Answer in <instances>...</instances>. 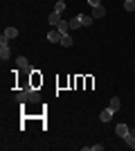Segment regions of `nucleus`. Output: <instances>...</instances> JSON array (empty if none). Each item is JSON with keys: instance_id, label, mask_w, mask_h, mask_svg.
Instances as JSON below:
<instances>
[{"instance_id": "obj_1", "label": "nucleus", "mask_w": 135, "mask_h": 151, "mask_svg": "<svg viewBox=\"0 0 135 151\" xmlns=\"http://www.w3.org/2000/svg\"><path fill=\"white\" fill-rule=\"evenodd\" d=\"M16 68L23 70V72H34V70L29 68V61H27L25 57H18V59H16Z\"/></svg>"}, {"instance_id": "obj_2", "label": "nucleus", "mask_w": 135, "mask_h": 151, "mask_svg": "<svg viewBox=\"0 0 135 151\" xmlns=\"http://www.w3.org/2000/svg\"><path fill=\"white\" fill-rule=\"evenodd\" d=\"M61 36H63V34H61V32H59L56 27L47 32V41H50V43H61Z\"/></svg>"}, {"instance_id": "obj_3", "label": "nucleus", "mask_w": 135, "mask_h": 151, "mask_svg": "<svg viewBox=\"0 0 135 151\" xmlns=\"http://www.w3.org/2000/svg\"><path fill=\"white\" fill-rule=\"evenodd\" d=\"M115 133L124 140V138H126V135L131 133V129H129V124H117V126H115Z\"/></svg>"}, {"instance_id": "obj_4", "label": "nucleus", "mask_w": 135, "mask_h": 151, "mask_svg": "<svg viewBox=\"0 0 135 151\" xmlns=\"http://www.w3.org/2000/svg\"><path fill=\"white\" fill-rule=\"evenodd\" d=\"M104 16H106V7L104 5L92 7V18H104Z\"/></svg>"}, {"instance_id": "obj_5", "label": "nucleus", "mask_w": 135, "mask_h": 151, "mask_svg": "<svg viewBox=\"0 0 135 151\" xmlns=\"http://www.w3.org/2000/svg\"><path fill=\"white\" fill-rule=\"evenodd\" d=\"M14 99L18 101V104H25V101H29V90H23V93H16V97Z\"/></svg>"}, {"instance_id": "obj_6", "label": "nucleus", "mask_w": 135, "mask_h": 151, "mask_svg": "<svg viewBox=\"0 0 135 151\" xmlns=\"http://www.w3.org/2000/svg\"><path fill=\"white\" fill-rule=\"evenodd\" d=\"M47 20H50V25H52V27H56L59 23H61V14H59V12H52L50 16H47Z\"/></svg>"}, {"instance_id": "obj_7", "label": "nucleus", "mask_w": 135, "mask_h": 151, "mask_svg": "<svg viewBox=\"0 0 135 151\" xmlns=\"http://www.w3.org/2000/svg\"><path fill=\"white\" fill-rule=\"evenodd\" d=\"M56 29L61 32V34H68V32H70V20H63V18H61V23L56 25Z\"/></svg>"}, {"instance_id": "obj_8", "label": "nucleus", "mask_w": 135, "mask_h": 151, "mask_svg": "<svg viewBox=\"0 0 135 151\" xmlns=\"http://www.w3.org/2000/svg\"><path fill=\"white\" fill-rule=\"evenodd\" d=\"M113 115H115V113H113L110 108H106V111L99 113V120H101V122H110V120H113Z\"/></svg>"}, {"instance_id": "obj_9", "label": "nucleus", "mask_w": 135, "mask_h": 151, "mask_svg": "<svg viewBox=\"0 0 135 151\" xmlns=\"http://www.w3.org/2000/svg\"><path fill=\"white\" fill-rule=\"evenodd\" d=\"M11 57V50H9V45H0V59L7 61V59Z\"/></svg>"}, {"instance_id": "obj_10", "label": "nucleus", "mask_w": 135, "mask_h": 151, "mask_svg": "<svg viewBox=\"0 0 135 151\" xmlns=\"http://www.w3.org/2000/svg\"><path fill=\"white\" fill-rule=\"evenodd\" d=\"M108 108L113 111V113H117V111H119V97H113L110 104H108Z\"/></svg>"}, {"instance_id": "obj_11", "label": "nucleus", "mask_w": 135, "mask_h": 151, "mask_svg": "<svg viewBox=\"0 0 135 151\" xmlns=\"http://www.w3.org/2000/svg\"><path fill=\"white\" fill-rule=\"evenodd\" d=\"M79 18H81V25H84V27H90V25H92V16H86V14H79Z\"/></svg>"}, {"instance_id": "obj_12", "label": "nucleus", "mask_w": 135, "mask_h": 151, "mask_svg": "<svg viewBox=\"0 0 135 151\" xmlns=\"http://www.w3.org/2000/svg\"><path fill=\"white\" fill-rule=\"evenodd\" d=\"M124 142H126V145H129L131 149L135 151V133H129V135H126V138H124Z\"/></svg>"}, {"instance_id": "obj_13", "label": "nucleus", "mask_w": 135, "mask_h": 151, "mask_svg": "<svg viewBox=\"0 0 135 151\" xmlns=\"http://www.w3.org/2000/svg\"><path fill=\"white\" fill-rule=\"evenodd\" d=\"M61 45H63V47H72V38H70V34H63V36H61Z\"/></svg>"}, {"instance_id": "obj_14", "label": "nucleus", "mask_w": 135, "mask_h": 151, "mask_svg": "<svg viewBox=\"0 0 135 151\" xmlns=\"http://www.w3.org/2000/svg\"><path fill=\"white\" fill-rule=\"evenodd\" d=\"M79 27H84V25H81V18H79V16H74V18L70 20V29H79Z\"/></svg>"}, {"instance_id": "obj_15", "label": "nucleus", "mask_w": 135, "mask_h": 151, "mask_svg": "<svg viewBox=\"0 0 135 151\" xmlns=\"http://www.w3.org/2000/svg\"><path fill=\"white\" fill-rule=\"evenodd\" d=\"M5 36L16 38V36H18V29H16V27H7V29H5Z\"/></svg>"}, {"instance_id": "obj_16", "label": "nucleus", "mask_w": 135, "mask_h": 151, "mask_svg": "<svg viewBox=\"0 0 135 151\" xmlns=\"http://www.w3.org/2000/svg\"><path fill=\"white\" fill-rule=\"evenodd\" d=\"M124 9L126 12H135V0H124Z\"/></svg>"}, {"instance_id": "obj_17", "label": "nucleus", "mask_w": 135, "mask_h": 151, "mask_svg": "<svg viewBox=\"0 0 135 151\" xmlns=\"http://www.w3.org/2000/svg\"><path fill=\"white\" fill-rule=\"evenodd\" d=\"M54 12H59V14H63V12H65V2H63V0H59L56 5H54Z\"/></svg>"}, {"instance_id": "obj_18", "label": "nucleus", "mask_w": 135, "mask_h": 151, "mask_svg": "<svg viewBox=\"0 0 135 151\" xmlns=\"http://www.w3.org/2000/svg\"><path fill=\"white\" fill-rule=\"evenodd\" d=\"M29 101H34V104H36V101H41V95L36 93V90H29Z\"/></svg>"}, {"instance_id": "obj_19", "label": "nucleus", "mask_w": 135, "mask_h": 151, "mask_svg": "<svg viewBox=\"0 0 135 151\" xmlns=\"http://www.w3.org/2000/svg\"><path fill=\"white\" fill-rule=\"evenodd\" d=\"M104 145H90V147H84V151H101Z\"/></svg>"}, {"instance_id": "obj_20", "label": "nucleus", "mask_w": 135, "mask_h": 151, "mask_svg": "<svg viewBox=\"0 0 135 151\" xmlns=\"http://www.w3.org/2000/svg\"><path fill=\"white\" fill-rule=\"evenodd\" d=\"M88 5L90 7H97V5H101V0H88Z\"/></svg>"}, {"instance_id": "obj_21", "label": "nucleus", "mask_w": 135, "mask_h": 151, "mask_svg": "<svg viewBox=\"0 0 135 151\" xmlns=\"http://www.w3.org/2000/svg\"><path fill=\"white\" fill-rule=\"evenodd\" d=\"M133 133H135V131H133Z\"/></svg>"}]
</instances>
